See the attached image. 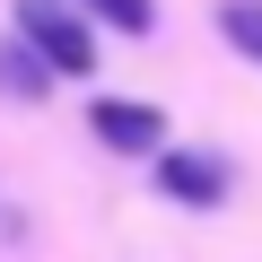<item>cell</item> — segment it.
<instances>
[{"instance_id":"obj_1","label":"cell","mask_w":262,"mask_h":262,"mask_svg":"<svg viewBox=\"0 0 262 262\" xmlns=\"http://www.w3.org/2000/svg\"><path fill=\"white\" fill-rule=\"evenodd\" d=\"M18 44L44 70H61V79H88L96 70V35H88V18L70 9V0H18Z\"/></svg>"},{"instance_id":"obj_2","label":"cell","mask_w":262,"mask_h":262,"mask_svg":"<svg viewBox=\"0 0 262 262\" xmlns=\"http://www.w3.org/2000/svg\"><path fill=\"white\" fill-rule=\"evenodd\" d=\"M158 192L184 201V210H219L227 201V166L201 158V149H175V158H158Z\"/></svg>"},{"instance_id":"obj_3","label":"cell","mask_w":262,"mask_h":262,"mask_svg":"<svg viewBox=\"0 0 262 262\" xmlns=\"http://www.w3.org/2000/svg\"><path fill=\"white\" fill-rule=\"evenodd\" d=\"M88 122H96V140H105V149H158V140H166L158 105H122V96H96Z\"/></svg>"},{"instance_id":"obj_4","label":"cell","mask_w":262,"mask_h":262,"mask_svg":"<svg viewBox=\"0 0 262 262\" xmlns=\"http://www.w3.org/2000/svg\"><path fill=\"white\" fill-rule=\"evenodd\" d=\"M44 79H53V70H44L27 44H9V53H0V88H9V96H44Z\"/></svg>"},{"instance_id":"obj_5","label":"cell","mask_w":262,"mask_h":262,"mask_svg":"<svg viewBox=\"0 0 262 262\" xmlns=\"http://www.w3.org/2000/svg\"><path fill=\"white\" fill-rule=\"evenodd\" d=\"M79 9H96V18L122 27V35H149V0H79Z\"/></svg>"},{"instance_id":"obj_6","label":"cell","mask_w":262,"mask_h":262,"mask_svg":"<svg viewBox=\"0 0 262 262\" xmlns=\"http://www.w3.org/2000/svg\"><path fill=\"white\" fill-rule=\"evenodd\" d=\"M227 35H236V44H253V53H262V9H227Z\"/></svg>"}]
</instances>
